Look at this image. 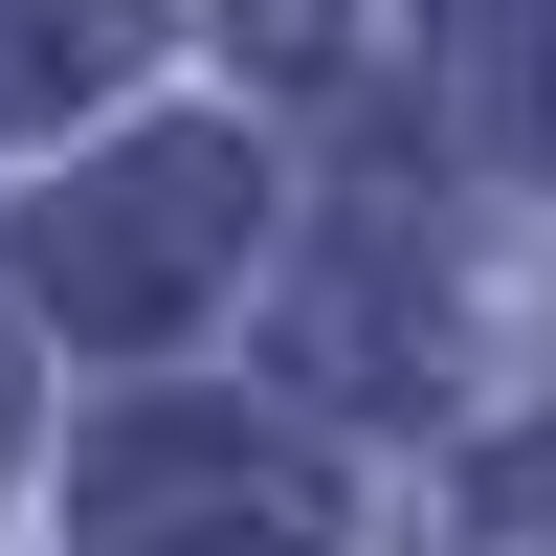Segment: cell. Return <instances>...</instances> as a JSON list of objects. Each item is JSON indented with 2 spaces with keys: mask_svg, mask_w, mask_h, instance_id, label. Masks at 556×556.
Listing matches in <instances>:
<instances>
[{
  "mask_svg": "<svg viewBox=\"0 0 556 556\" xmlns=\"http://www.w3.org/2000/svg\"><path fill=\"white\" fill-rule=\"evenodd\" d=\"M290 556H334V534H290Z\"/></svg>",
  "mask_w": 556,
  "mask_h": 556,
  "instance_id": "10",
  "label": "cell"
},
{
  "mask_svg": "<svg viewBox=\"0 0 556 556\" xmlns=\"http://www.w3.org/2000/svg\"><path fill=\"white\" fill-rule=\"evenodd\" d=\"M112 67H156V0H0V134L89 112Z\"/></svg>",
  "mask_w": 556,
  "mask_h": 556,
  "instance_id": "4",
  "label": "cell"
},
{
  "mask_svg": "<svg viewBox=\"0 0 556 556\" xmlns=\"http://www.w3.org/2000/svg\"><path fill=\"white\" fill-rule=\"evenodd\" d=\"M0 468H23V334H0Z\"/></svg>",
  "mask_w": 556,
  "mask_h": 556,
  "instance_id": "8",
  "label": "cell"
},
{
  "mask_svg": "<svg viewBox=\"0 0 556 556\" xmlns=\"http://www.w3.org/2000/svg\"><path fill=\"white\" fill-rule=\"evenodd\" d=\"M290 379L379 401V424L445 379V312H424V245H401V223H334V267H312V312H290Z\"/></svg>",
  "mask_w": 556,
  "mask_h": 556,
  "instance_id": "3",
  "label": "cell"
},
{
  "mask_svg": "<svg viewBox=\"0 0 556 556\" xmlns=\"http://www.w3.org/2000/svg\"><path fill=\"white\" fill-rule=\"evenodd\" d=\"M290 534H312V468L223 401H156L89 445V556H290Z\"/></svg>",
  "mask_w": 556,
  "mask_h": 556,
  "instance_id": "2",
  "label": "cell"
},
{
  "mask_svg": "<svg viewBox=\"0 0 556 556\" xmlns=\"http://www.w3.org/2000/svg\"><path fill=\"white\" fill-rule=\"evenodd\" d=\"M490 112H513V156L556 178V0H513V23H490Z\"/></svg>",
  "mask_w": 556,
  "mask_h": 556,
  "instance_id": "5",
  "label": "cell"
},
{
  "mask_svg": "<svg viewBox=\"0 0 556 556\" xmlns=\"http://www.w3.org/2000/svg\"><path fill=\"white\" fill-rule=\"evenodd\" d=\"M245 223H267V156H245L223 112L112 134L89 178H45V201H23V312H45V334H112V356H156L178 312H223Z\"/></svg>",
  "mask_w": 556,
  "mask_h": 556,
  "instance_id": "1",
  "label": "cell"
},
{
  "mask_svg": "<svg viewBox=\"0 0 556 556\" xmlns=\"http://www.w3.org/2000/svg\"><path fill=\"white\" fill-rule=\"evenodd\" d=\"M223 23H245L267 67H334V45H356V0H223Z\"/></svg>",
  "mask_w": 556,
  "mask_h": 556,
  "instance_id": "7",
  "label": "cell"
},
{
  "mask_svg": "<svg viewBox=\"0 0 556 556\" xmlns=\"http://www.w3.org/2000/svg\"><path fill=\"white\" fill-rule=\"evenodd\" d=\"M490 23H513V0H445V45H490Z\"/></svg>",
  "mask_w": 556,
  "mask_h": 556,
  "instance_id": "9",
  "label": "cell"
},
{
  "mask_svg": "<svg viewBox=\"0 0 556 556\" xmlns=\"http://www.w3.org/2000/svg\"><path fill=\"white\" fill-rule=\"evenodd\" d=\"M468 534H490V556H556V424H534V445H490V468H468Z\"/></svg>",
  "mask_w": 556,
  "mask_h": 556,
  "instance_id": "6",
  "label": "cell"
}]
</instances>
